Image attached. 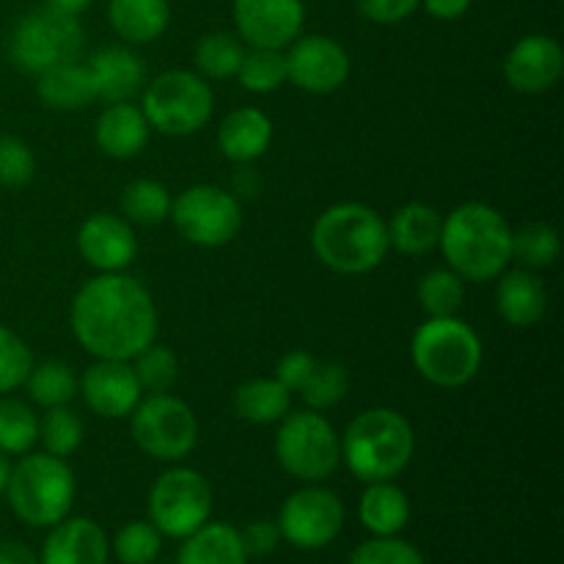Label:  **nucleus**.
Instances as JSON below:
<instances>
[{
	"label": "nucleus",
	"instance_id": "nucleus-1",
	"mask_svg": "<svg viewBox=\"0 0 564 564\" xmlns=\"http://www.w3.org/2000/svg\"><path fill=\"white\" fill-rule=\"evenodd\" d=\"M69 325L88 356L132 361L158 341L160 317L141 281L127 273H97L72 297Z\"/></svg>",
	"mask_w": 564,
	"mask_h": 564
},
{
	"label": "nucleus",
	"instance_id": "nucleus-2",
	"mask_svg": "<svg viewBox=\"0 0 564 564\" xmlns=\"http://www.w3.org/2000/svg\"><path fill=\"white\" fill-rule=\"evenodd\" d=\"M441 253L446 268L463 281H496L512 262V226L496 207L466 202L452 209L441 226Z\"/></svg>",
	"mask_w": 564,
	"mask_h": 564
},
{
	"label": "nucleus",
	"instance_id": "nucleus-3",
	"mask_svg": "<svg viewBox=\"0 0 564 564\" xmlns=\"http://www.w3.org/2000/svg\"><path fill=\"white\" fill-rule=\"evenodd\" d=\"M389 226L378 209L341 202L317 215L312 251L328 270L341 275L372 273L389 257Z\"/></svg>",
	"mask_w": 564,
	"mask_h": 564
},
{
	"label": "nucleus",
	"instance_id": "nucleus-4",
	"mask_svg": "<svg viewBox=\"0 0 564 564\" xmlns=\"http://www.w3.org/2000/svg\"><path fill=\"white\" fill-rule=\"evenodd\" d=\"M341 441V463L356 479L386 482L411 466L416 433L394 408H369L347 424Z\"/></svg>",
	"mask_w": 564,
	"mask_h": 564
},
{
	"label": "nucleus",
	"instance_id": "nucleus-5",
	"mask_svg": "<svg viewBox=\"0 0 564 564\" xmlns=\"http://www.w3.org/2000/svg\"><path fill=\"white\" fill-rule=\"evenodd\" d=\"M485 347L477 330L455 317H427L411 339V361L435 389L455 391L471 383L482 369Z\"/></svg>",
	"mask_w": 564,
	"mask_h": 564
},
{
	"label": "nucleus",
	"instance_id": "nucleus-6",
	"mask_svg": "<svg viewBox=\"0 0 564 564\" xmlns=\"http://www.w3.org/2000/svg\"><path fill=\"white\" fill-rule=\"evenodd\" d=\"M77 479L64 457L47 452H28L11 466L6 499L22 523L50 529L64 521L75 507Z\"/></svg>",
	"mask_w": 564,
	"mask_h": 564
},
{
	"label": "nucleus",
	"instance_id": "nucleus-7",
	"mask_svg": "<svg viewBox=\"0 0 564 564\" xmlns=\"http://www.w3.org/2000/svg\"><path fill=\"white\" fill-rule=\"evenodd\" d=\"M141 110L149 127L163 135H196L213 119L215 94L198 72L169 69L143 86Z\"/></svg>",
	"mask_w": 564,
	"mask_h": 564
},
{
	"label": "nucleus",
	"instance_id": "nucleus-8",
	"mask_svg": "<svg viewBox=\"0 0 564 564\" xmlns=\"http://www.w3.org/2000/svg\"><path fill=\"white\" fill-rule=\"evenodd\" d=\"M83 47H86V31L80 20L50 6L22 14L9 36L11 64L33 77L53 66L80 61Z\"/></svg>",
	"mask_w": 564,
	"mask_h": 564
},
{
	"label": "nucleus",
	"instance_id": "nucleus-9",
	"mask_svg": "<svg viewBox=\"0 0 564 564\" xmlns=\"http://www.w3.org/2000/svg\"><path fill=\"white\" fill-rule=\"evenodd\" d=\"M275 460L297 482H323L339 468L341 441L323 411H290L275 430Z\"/></svg>",
	"mask_w": 564,
	"mask_h": 564
},
{
	"label": "nucleus",
	"instance_id": "nucleus-10",
	"mask_svg": "<svg viewBox=\"0 0 564 564\" xmlns=\"http://www.w3.org/2000/svg\"><path fill=\"white\" fill-rule=\"evenodd\" d=\"M130 433L143 455L160 463H182L198 444V419L185 400L165 394H143L130 413Z\"/></svg>",
	"mask_w": 564,
	"mask_h": 564
},
{
	"label": "nucleus",
	"instance_id": "nucleus-11",
	"mask_svg": "<svg viewBox=\"0 0 564 564\" xmlns=\"http://www.w3.org/2000/svg\"><path fill=\"white\" fill-rule=\"evenodd\" d=\"M213 518V485L202 471L171 466L149 490V521L163 538L185 540Z\"/></svg>",
	"mask_w": 564,
	"mask_h": 564
},
{
	"label": "nucleus",
	"instance_id": "nucleus-12",
	"mask_svg": "<svg viewBox=\"0 0 564 564\" xmlns=\"http://www.w3.org/2000/svg\"><path fill=\"white\" fill-rule=\"evenodd\" d=\"M171 224L191 246L220 248L240 235V198L218 185H193L171 202Z\"/></svg>",
	"mask_w": 564,
	"mask_h": 564
},
{
	"label": "nucleus",
	"instance_id": "nucleus-13",
	"mask_svg": "<svg viewBox=\"0 0 564 564\" xmlns=\"http://www.w3.org/2000/svg\"><path fill=\"white\" fill-rule=\"evenodd\" d=\"M345 521V501L334 490L312 482L286 496L275 527H279L281 540H286L295 549L319 551L339 538Z\"/></svg>",
	"mask_w": 564,
	"mask_h": 564
},
{
	"label": "nucleus",
	"instance_id": "nucleus-14",
	"mask_svg": "<svg viewBox=\"0 0 564 564\" xmlns=\"http://www.w3.org/2000/svg\"><path fill=\"white\" fill-rule=\"evenodd\" d=\"M286 61V83L306 94H334L347 83L352 69L350 53L345 44L323 33H308L297 36L284 50Z\"/></svg>",
	"mask_w": 564,
	"mask_h": 564
},
{
	"label": "nucleus",
	"instance_id": "nucleus-15",
	"mask_svg": "<svg viewBox=\"0 0 564 564\" xmlns=\"http://www.w3.org/2000/svg\"><path fill=\"white\" fill-rule=\"evenodd\" d=\"M237 36L248 47L286 50L306 25L303 0H235L231 3Z\"/></svg>",
	"mask_w": 564,
	"mask_h": 564
},
{
	"label": "nucleus",
	"instance_id": "nucleus-16",
	"mask_svg": "<svg viewBox=\"0 0 564 564\" xmlns=\"http://www.w3.org/2000/svg\"><path fill=\"white\" fill-rule=\"evenodd\" d=\"M77 394L83 397L88 411L108 422L127 419L135 405L141 402L143 389L138 383V375L130 361H110V358H97L91 367L83 372L77 383Z\"/></svg>",
	"mask_w": 564,
	"mask_h": 564
},
{
	"label": "nucleus",
	"instance_id": "nucleus-17",
	"mask_svg": "<svg viewBox=\"0 0 564 564\" xmlns=\"http://www.w3.org/2000/svg\"><path fill=\"white\" fill-rule=\"evenodd\" d=\"M77 251L97 273H127L138 257V237L121 215L94 213L77 229Z\"/></svg>",
	"mask_w": 564,
	"mask_h": 564
},
{
	"label": "nucleus",
	"instance_id": "nucleus-18",
	"mask_svg": "<svg viewBox=\"0 0 564 564\" xmlns=\"http://www.w3.org/2000/svg\"><path fill=\"white\" fill-rule=\"evenodd\" d=\"M562 44L545 33H529L518 39L505 58V80L521 94H545L562 80Z\"/></svg>",
	"mask_w": 564,
	"mask_h": 564
},
{
	"label": "nucleus",
	"instance_id": "nucleus-19",
	"mask_svg": "<svg viewBox=\"0 0 564 564\" xmlns=\"http://www.w3.org/2000/svg\"><path fill=\"white\" fill-rule=\"evenodd\" d=\"M110 540L91 518H69L50 527L39 564H108Z\"/></svg>",
	"mask_w": 564,
	"mask_h": 564
},
{
	"label": "nucleus",
	"instance_id": "nucleus-20",
	"mask_svg": "<svg viewBox=\"0 0 564 564\" xmlns=\"http://www.w3.org/2000/svg\"><path fill=\"white\" fill-rule=\"evenodd\" d=\"M88 75L94 80L97 99L105 102H130L147 86V66L127 44L102 47L88 58Z\"/></svg>",
	"mask_w": 564,
	"mask_h": 564
},
{
	"label": "nucleus",
	"instance_id": "nucleus-21",
	"mask_svg": "<svg viewBox=\"0 0 564 564\" xmlns=\"http://www.w3.org/2000/svg\"><path fill=\"white\" fill-rule=\"evenodd\" d=\"M152 127L143 116L141 105L110 102L94 124V143L102 154L113 160H132L147 149Z\"/></svg>",
	"mask_w": 564,
	"mask_h": 564
},
{
	"label": "nucleus",
	"instance_id": "nucleus-22",
	"mask_svg": "<svg viewBox=\"0 0 564 564\" xmlns=\"http://www.w3.org/2000/svg\"><path fill=\"white\" fill-rule=\"evenodd\" d=\"M496 312L510 328H532L549 312V290L532 270H505L496 286Z\"/></svg>",
	"mask_w": 564,
	"mask_h": 564
},
{
	"label": "nucleus",
	"instance_id": "nucleus-23",
	"mask_svg": "<svg viewBox=\"0 0 564 564\" xmlns=\"http://www.w3.org/2000/svg\"><path fill=\"white\" fill-rule=\"evenodd\" d=\"M273 143V119L264 110L246 105L226 113L218 127V149L229 163L251 165Z\"/></svg>",
	"mask_w": 564,
	"mask_h": 564
},
{
	"label": "nucleus",
	"instance_id": "nucleus-24",
	"mask_svg": "<svg viewBox=\"0 0 564 564\" xmlns=\"http://www.w3.org/2000/svg\"><path fill=\"white\" fill-rule=\"evenodd\" d=\"M386 226H389L391 248H397L405 257H427V253H433L438 248L444 218L430 204L411 202L402 204L391 215V220H386Z\"/></svg>",
	"mask_w": 564,
	"mask_h": 564
},
{
	"label": "nucleus",
	"instance_id": "nucleus-25",
	"mask_svg": "<svg viewBox=\"0 0 564 564\" xmlns=\"http://www.w3.org/2000/svg\"><path fill=\"white\" fill-rule=\"evenodd\" d=\"M358 521L372 538H394L411 523V499L391 479L367 482L358 499Z\"/></svg>",
	"mask_w": 564,
	"mask_h": 564
},
{
	"label": "nucleus",
	"instance_id": "nucleus-26",
	"mask_svg": "<svg viewBox=\"0 0 564 564\" xmlns=\"http://www.w3.org/2000/svg\"><path fill=\"white\" fill-rule=\"evenodd\" d=\"M108 22L124 44H152L169 31V0H108Z\"/></svg>",
	"mask_w": 564,
	"mask_h": 564
},
{
	"label": "nucleus",
	"instance_id": "nucleus-27",
	"mask_svg": "<svg viewBox=\"0 0 564 564\" xmlns=\"http://www.w3.org/2000/svg\"><path fill=\"white\" fill-rule=\"evenodd\" d=\"M36 97L44 108L72 113V110L88 108L97 99V91H94L88 66L72 61V64L53 66V69L36 75Z\"/></svg>",
	"mask_w": 564,
	"mask_h": 564
},
{
	"label": "nucleus",
	"instance_id": "nucleus-28",
	"mask_svg": "<svg viewBox=\"0 0 564 564\" xmlns=\"http://www.w3.org/2000/svg\"><path fill=\"white\" fill-rule=\"evenodd\" d=\"M248 560L240 529L220 521H207L187 534L176 554V564H248Z\"/></svg>",
	"mask_w": 564,
	"mask_h": 564
},
{
	"label": "nucleus",
	"instance_id": "nucleus-29",
	"mask_svg": "<svg viewBox=\"0 0 564 564\" xmlns=\"http://www.w3.org/2000/svg\"><path fill=\"white\" fill-rule=\"evenodd\" d=\"M231 405L248 424H279L292 411V391L275 378H253L237 386Z\"/></svg>",
	"mask_w": 564,
	"mask_h": 564
},
{
	"label": "nucleus",
	"instance_id": "nucleus-30",
	"mask_svg": "<svg viewBox=\"0 0 564 564\" xmlns=\"http://www.w3.org/2000/svg\"><path fill=\"white\" fill-rule=\"evenodd\" d=\"M171 202L174 198H171L169 187L163 182L141 176V180H132L121 191V218L130 220L132 226H160L169 220Z\"/></svg>",
	"mask_w": 564,
	"mask_h": 564
},
{
	"label": "nucleus",
	"instance_id": "nucleus-31",
	"mask_svg": "<svg viewBox=\"0 0 564 564\" xmlns=\"http://www.w3.org/2000/svg\"><path fill=\"white\" fill-rule=\"evenodd\" d=\"M562 253L560 231L551 224L534 220V224H523L521 229H512V262L523 270H549L554 268L556 259Z\"/></svg>",
	"mask_w": 564,
	"mask_h": 564
},
{
	"label": "nucleus",
	"instance_id": "nucleus-32",
	"mask_svg": "<svg viewBox=\"0 0 564 564\" xmlns=\"http://www.w3.org/2000/svg\"><path fill=\"white\" fill-rule=\"evenodd\" d=\"M242 55H246V44L240 36L215 31L198 39L193 61H196V69L204 80H231L240 69Z\"/></svg>",
	"mask_w": 564,
	"mask_h": 564
},
{
	"label": "nucleus",
	"instance_id": "nucleus-33",
	"mask_svg": "<svg viewBox=\"0 0 564 564\" xmlns=\"http://www.w3.org/2000/svg\"><path fill=\"white\" fill-rule=\"evenodd\" d=\"M77 383H80V378H77L69 364L44 361L33 364V369L25 378V391L31 402H36L39 408L47 411V408L69 405L77 397Z\"/></svg>",
	"mask_w": 564,
	"mask_h": 564
},
{
	"label": "nucleus",
	"instance_id": "nucleus-34",
	"mask_svg": "<svg viewBox=\"0 0 564 564\" xmlns=\"http://www.w3.org/2000/svg\"><path fill=\"white\" fill-rule=\"evenodd\" d=\"M419 306L427 317H455L466 301V281L449 268H435L419 279Z\"/></svg>",
	"mask_w": 564,
	"mask_h": 564
},
{
	"label": "nucleus",
	"instance_id": "nucleus-35",
	"mask_svg": "<svg viewBox=\"0 0 564 564\" xmlns=\"http://www.w3.org/2000/svg\"><path fill=\"white\" fill-rule=\"evenodd\" d=\"M39 441V416L28 402L14 397H0V452L28 455Z\"/></svg>",
	"mask_w": 564,
	"mask_h": 564
},
{
	"label": "nucleus",
	"instance_id": "nucleus-36",
	"mask_svg": "<svg viewBox=\"0 0 564 564\" xmlns=\"http://www.w3.org/2000/svg\"><path fill=\"white\" fill-rule=\"evenodd\" d=\"M237 80L251 94H273L286 83L284 50L248 47L237 69Z\"/></svg>",
	"mask_w": 564,
	"mask_h": 564
},
{
	"label": "nucleus",
	"instance_id": "nucleus-37",
	"mask_svg": "<svg viewBox=\"0 0 564 564\" xmlns=\"http://www.w3.org/2000/svg\"><path fill=\"white\" fill-rule=\"evenodd\" d=\"M163 534L152 521H130L110 540V554L119 564H154L163 551Z\"/></svg>",
	"mask_w": 564,
	"mask_h": 564
},
{
	"label": "nucleus",
	"instance_id": "nucleus-38",
	"mask_svg": "<svg viewBox=\"0 0 564 564\" xmlns=\"http://www.w3.org/2000/svg\"><path fill=\"white\" fill-rule=\"evenodd\" d=\"M130 364L135 369L143 394H165V391L174 389L176 378H180V358H176V352L171 347L158 345V341L143 347Z\"/></svg>",
	"mask_w": 564,
	"mask_h": 564
},
{
	"label": "nucleus",
	"instance_id": "nucleus-39",
	"mask_svg": "<svg viewBox=\"0 0 564 564\" xmlns=\"http://www.w3.org/2000/svg\"><path fill=\"white\" fill-rule=\"evenodd\" d=\"M39 441L44 452L55 457H69L80 449L83 444V422L69 405L47 408L39 419Z\"/></svg>",
	"mask_w": 564,
	"mask_h": 564
},
{
	"label": "nucleus",
	"instance_id": "nucleus-40",
	"mask_svg": "<svg viewBox=\"0 0 564 564\" xmlns=\"http://www.w3.org/2000/svg\"><path fill=\"white\" fill-rule=\"evenodd\" d=\"M347 389H350V378L341 364H317L312 378L301 389V397L312 411H328L345 400Z\"/></svg>",
	"mask_w": 564,
	"mask_h": 564
},
{
	"label": "nucleus",
	"instance_id": "nucleus-41",
	"mask_svg": "<svg viewBox=\"0 0 564 564\" xmlns=\"http://www.w3.org/2000/svg\"><path fill=\"white\" fill-rule=\"evenodd\" d=\"M33 369L31 347L11 328L0 325V397L11 394L25 386L28 372Z\"/></svg>",
	"mask_w": 564,
	"mask_h": 564
},
{
	"label": "nucleus",
	"instance_id": "nucleus-42",
	"mask_svg": "<svg viewBox=\"0 0 564 564\" xmlns=\"http://www.w3.org/2000/svg\"><path fill=\"white\" fill-rule=\"evenodd\" d=\"M36 176V158L33 149L17 135H0V185L25 187Z\"/></svg>",
	"mask_w": 564,
	"mask_h": 564
},
{
	"label": "nucleus",
	"instance_id": "nucleus-43",
	"mask_svg": "<svg viewBox=\"0 0 564 564\" xmlns=\"http://www.w3.org/2000/svg\"><path fill=\"white\" fill-rule=\"evenodd\" d=\"M347 564H427L422 551L402 538H372L352 551Z\"/></svg>",
	"mask_w": 564,
	"mask_h": 564
},
{
	"label": "nucleus",
	"instance_id": "nucleus-44",
	"mask_svg": "<svg viewBox=\"0 0 564 564\" xmlns=\"http://www.w3.org/2000/svg\"><path fill=\"white\" fill-rule=\"evenodd\" d=\"M317 358L306 350H290L275 361L273 378L284 386L292 394H301V389L306 386V380L312 378V372L317 369Z\"/></svg>",
	"mask_w": 564,
	"mask_h": 564
},
{
	"label": "nucleus",
	"instance_id": "nucleus-45",
	"mask_svg": "<svg viewBox=\"0 0 564 564\" xmlns=\"http://www.w3.org/2000/svg\"><path fill=\"white\" fill-rule=\"evenodd\" d=\"M419 9V0H358V11L375 25L405 22Z\"/></svg>",
	"mask_w": 564,
	"mask_h": 564
},
{
	"label": "nucleus",
	"instance_id": "nucleus-46",
	"mask_svg": "<svg viewBox=\"0 0 564 564\" xmlns=\"http://www.w3.org/2000/svg\"><path fill=\"white\" fill-rule=\"evenodd\" d=\"M248 556H270L281 543V532L275 521H253L240 532Z\"/></svg>",
	"mask_w": 564,
	"mask_h": 564
},
{
	"label": "nucleus",
	"instance_id": "nucleus-47",
	"mask_svg": "<svg viewBox=\"0 0 564 564\" xmlns=\"http://www.w3.org/2000/svg\"><path fill=\"white\" fill-rule=\"evenodd\" d=\"M471 3L474 0H419V6L441 22L460 20V17L471 9Z\"/></svg>",
	"mask_w": 564,
	"mask_h": 564
},
{
	"label": "nucleus",
	"instance_id": "nucleus-48",
	"mask_svg": "<svg viewBox=\"0 0 564 564\" xmlns=\"http://www.w3.org/2000/svg\"><path fill=\"white\" fill-rule=\"evenodd\" d=\"M0 564H39V556L22 543L0 545Z\"/></svg>",
	"mask_w": 564,
	"mask_h": 564
},
{
	"label": "nucleus",
	"instance_id": "nucleus-49",
	"mask_svg": "<svg viewBox=\"0 0 564 564\" xmlns=\"http://www.w3.org/2000/svg\"><path fill=\"white\" fill-rule=\"evenodd\" d=\"M94 0H44V6H50V9L55 11H64V14H72V17H80L83 11L91 9Z\"/></svg>",
	"mask_w": 564,
	"mask_h": 564
},
{
	"label": "nucleus",
	"instance_id": "nucleus-50",
	"mask_svg": "<svg viewBox=\"0 0 564 564\" xmlns=\"http://www.w3.org/2000/svg\"><path fill=\"white\" fill-rule=\"evenodd\" d=\"M9 474H11V460L6 452H0V496L6 494V485H9Z\"/></svg>",
	"mask_w": 564,
	"mask_h": 564
},
{
	"label": "nucleus",
	"instance_id": "nucleus-51",
	"mask_svg": "<svg viewBox=\"0 0 564 564\" xmlns=\"http://www.w3.org/2000/svg\"><path fill=\"white\" fill-rule=\"evenodd\" d=\"M0 545H3V543H0Z\"/></svg>",
	"mask_w": 564,
	"mask_h": 564
}]
</instances>
